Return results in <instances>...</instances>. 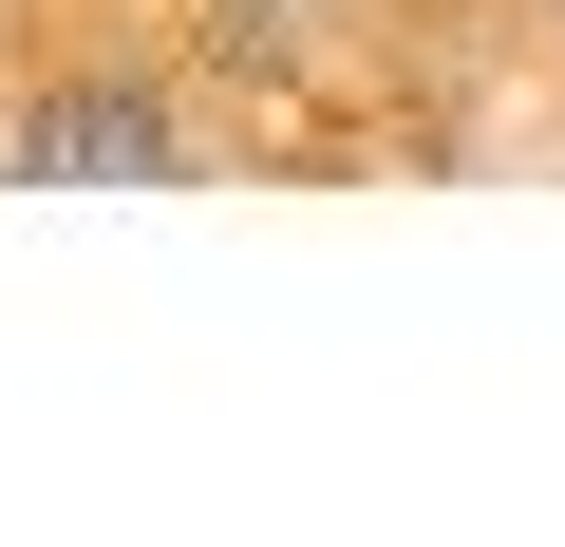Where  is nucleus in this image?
Listing matches in <instances>:
<instances>
[{"label":"nucleus","mask_w":565,"mask_h":547,"mask_svg":"<svg viewBox=\"0 0 565 547\" xmlns=\"http://www.w3.org/2000/svg\"><path fill=\"white\" fill-rule=\"evenodd\" d=\"M0 170L20 189H189L226 170V114L189 39H0Z\"/></svg>","instance_id":"nucleus-1"},{"label":"nucleus","mask_w":565,"mask_h":547,"mask_svg":"<svg viewBox=\"0 0 565 547\" xmlns=\"http://www.w3.org/2000/svg\"><path fill=\"white\" fill-rule=\"evenodd\" d=\"M377 20L396 0H189V76L207 95H321L377 57Z\"/></svg>","instance_id":"nucleus-2"},{"label":"nucleus","mask_w":565,"mask_h":547,"mask_svg":"<svg viewBox=\"0 0 565 547\" xmlns=\"http://www.w3.org/2000/svg\"><path fill=\"white\" fill-rule=\"evenodd\" d=\"M490 20H509V39L546 57V76H565V0H490Z\"/></svg>","instance_id":"nucleus-3"},{"label":"nucleus","mask_w":565,"mask_h":547,"mask_svg":"<svg viewBox=\"0 0 565 547\" xmlns=\"http://www.w3.org/2000/svg\"><path fill=\"white\" fill-rule=\"evenodd\" d=\"M0 39H20V0H0Z\"/></svg>","instance_id":"nucleus-4"}]
</instances>
